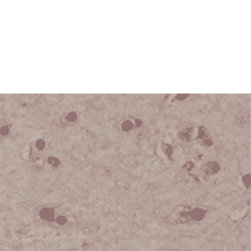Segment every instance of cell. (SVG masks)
Segmentation results:
<instances>
[{
  "instance_id": "obj_1",
  "label": "cell",
  "mask_w": 251,
  "mask_h": 251,
  "mask_svg": "<svg viewBox=\"0 0 251 251\" xmlns=\"http://www.w3.org/2000/svg\"><path fill=\"white\" fill-rule=\"evenodd\" d=\"M221 167L217 163H213L210 162L207 164H204L201 167V171L205 176H210V175H213L217 173L218 171H220Z\"/></svg>"
},
{
  "instance_id": "obj_2",
  "label": "cell",
  "mask_w": 251,
  "mask_h": 251,
  "mask_svg": "<svg viewBox=\"0 0 251 251\" xmlns=\"http://www.w3.org/2000/svg\"><path fill=\"white\" fill-rule=\"evenodd\" d=\"M40 217L44 221H53L54 210L51 208H43L40 212Z\"/></svg>"
},
{
  "instance_id": "obj_3",
  "label": "cell",
  "mask_w": 251,
  "mask_h": 251,
  "mask_svg": "<svg viewBox=\"0 0 251 251\" xmlns=\"http://www.w3.org/2000/svg\"><path fill=\"white\" fill-rule=\"evenodd\" d=\"M206 215V211L203 209L200 208H196L193 209L192 211L189 213V217L191 218V220L193 221H201L204 219V217Z\"/></svg>"
},
{
  "instance_id": "obj_4",
  "label": "cell",
  "mask_w": 251,
  "mask_h": 251,
  "mask_svg": "<svg viewBox=\"0 0 251 251\" xmlns=\"http://www.w3.org/2000/svg\"><path fill=\"white\" fill-rule=\"evenodd\" d=\"M44 147H46V143H44L43 140L39 139V140L36 141V143H35V149L37 150V152L43 151V150L44 149Z\"/></svg>"
},
{
  "instance_id": "obj_5",
  "label": "cell",
  "mask_w": 251,
  "mask_h": 251,
  "mask_svg": "<svg viewBox=\"0 0 251 251\" xmlns=\"http://www.w3.org/2000/svg\"><path fill=\"white\" fill-rule=\"evenodd\" d=\"M67 223V218L64 216H59L57 218H55V224L57 226H64Z\"/></svg>"
},
{
  "instance_id": "obj_6",
  "label": "cell",
  "mask_w": 251,
  "mask_h": 251,
  "mask_svg": "<svg viewBox=\"0 0 251 251\" xmlns=\"http://www.w3.org/2000/svg\"><path fill=\"white\" fill-rule=\"evenodd\" d=\"M133 128V123L130 121H124L121 124V129L124 131H129Z\"/></svg>"
},
{
  "instance_id": "obj_7",
  "label": "cell",
  "mask_w": 251,
  "mask_h": 251,
  "mask_svg": "<svg viewBox=\"0 0 251 251\" xmlns=\"http://www.w3.org/2000/svg\"><path fill=\"white\" fill-rule=\"evenodd\" d=\"M65 119L68 122H74L75 120L77 119V114L75 113V112H69L68 114H67V116L65 117Z\"/></svg>"
},
{
  "instance_id": "obj_8",
  "label": "cell",
  "mask_w": 251,
  "mask_h": 251,
  "mask_svg": "<svg viewBox=\"0 0 251 251\" xmlns=\"http://www.w3.org/2000/svg\"><path fill=\"white\" fill-rule=\"evenodd\" d=\"M242 181H243V184L245 185V187H250V183H251V180H250V174L249 173H247L245 175H243V177H242Z\"/></svg>"
},
{
  "instance_id": "obj_9",
  "label": "cell",
  "mask_w": 251,
  "mask_h": 251,
  "mask_svg": "<svg viewBox=\"0 0 251 251\" xmlns=\"http://www.w3.org/2000/svg\"><path fill=\"white\" fill-rule=\"evenodd\" d=\"M48 163H49L52 167H57L59 164V160L54 158V157H50V158H48Z\"/></svg>"
},
{
  "instance_id": "obj_10",
  "label": "cell",
  "mask_w": 251,
  "mask_h": 251,
  "mask_svg": "<svg viewBox=\"0 0 251 251\" xmlns=\"http://www.w3.org/2000/svg\"><path fill=\"white\" fill-rule=\"evenodd\" d=\"M164 251H182V250L177 249V248H173V249H167V250H164Z\"/></svg>"
},
{
  "instance_id": "obj_11",
  "label": "cell",
  "mask_w": 251,
  "mask_h": 251,
  "mask_svg": "<svg viewBox=\"0 0 251 251\" xmlns=\"http://www.w3.org/2000/svg\"><path fill=\"white\" fill-rule=\"evenodd\" d=\"M188 251H195V250H188Z\"/></svg>"
}]
</instances>
